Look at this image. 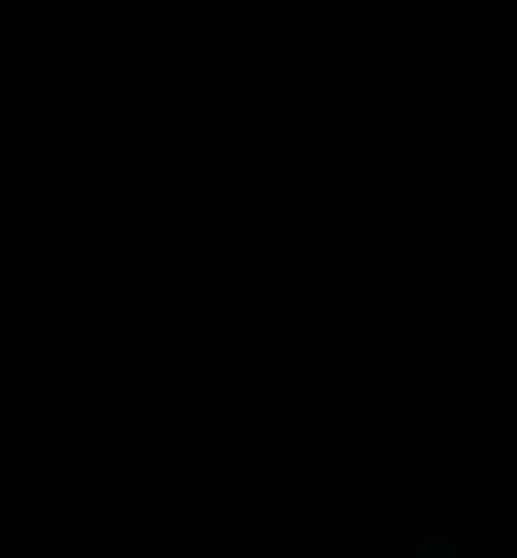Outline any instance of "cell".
I'll return each instance as SVG.
<instances>
[]
</instances>
